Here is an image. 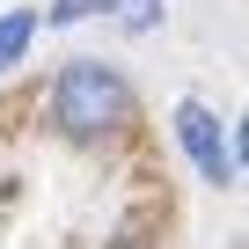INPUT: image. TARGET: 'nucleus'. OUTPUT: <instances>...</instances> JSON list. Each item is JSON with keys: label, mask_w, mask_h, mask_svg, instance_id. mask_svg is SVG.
<instances>
[{"label": "nucleus", "mask_w": 249, "mask_h": 249, "mask_svg": "<svg viewBox=\"0 0 249 249\" xmlns=\"http://www.w3.org/2000/svg\"><path fill=\"white\" fill-rule=\"evenodd\" d=\"M124 117H132V88H124V73H110L103 59L59 66V81H52V124H59L66 140H81V147L117 140Z\"/></svg>", "instance_id": "f257e3e1"}, {"label": "nucleus", "mask_w": 249, "mask_h": 249, "mask_svg": "<svg viewBox=\"0 0 249 249\" xmlns=\"http://www.w3.org/2000/svg\"><path fill=\"white\" fill-rule=\"evenodd\" d=\"M176 140H183V154H191V169L205 183H234V140H227V124L205 103H183L176 110Z\"/></svg>", "instance_id": "f03ea898"}, {"label": "nucleus", "mask_w": 249, "mask_h": 249, "mask_svg": "<svg viewBox=\"0 0 249 249\" xmlns=\"http://www.w3.org/2000/svg\"><path fill=\"white\" fill-rule=\"evenodd\" d=\"M37 37V15H0V73H15V59L30 52Z\"/></svg>", "instance_id": "7ed1b4c3"}, {"label": "nucleus", "mask_w": 249, "mask_h": 249, "mask_svg": "<svg viewBox=\"0 0 249 249\" xmlns=\"http://www.w3.org/2000/svg\"><path fill=\"white\" fill-rule=\"evenodd\" d=\"M110 8H117V0H52V15H44V22H52V30H73V22L110 15Z\"/></svg>", "instance_id": "20e7f679"}, {"label": "nucleus", "mask_w": 249, "mask_h": 249, "mask_svg": "<svg viewBox=\"0 0 249 249\" xmlns=\"http://www.w3.org/2000/svg\"><path fill=\"white\" fill-rule=\"evenodd\" d=\"M110 15H117L124 30H132V37H140V30H154V22H161V0H117V8H110Z\"/></svg>", "instance_id": "39448f33"}]
</instances>
